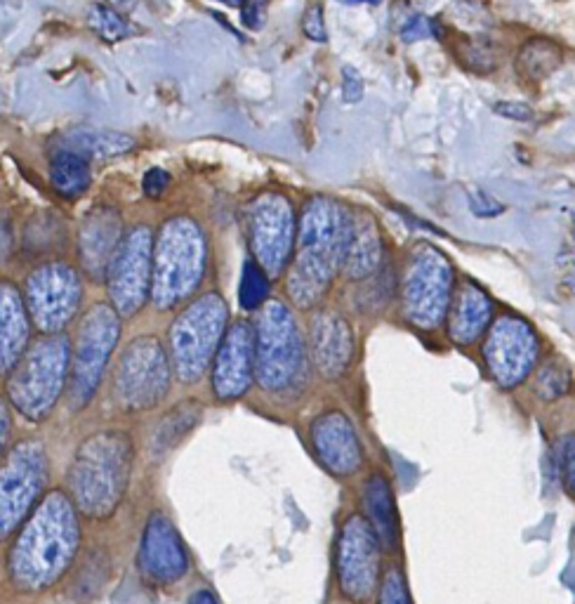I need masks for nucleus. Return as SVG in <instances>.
<instances>
[{
  "mask_svg": "<svg viewBox=\"0 0 575 604\" xmlns=\"http://www.w3.org/2000/svg\"><path fill=\"white\" fill-rule=\"evenodd\" d=\"M363 503H366V520L378 534L382 548L396 550L401 546V524L399 512H396L394 494L389 482L382 475H373L363 491Z\"/></svg>",
  "mask_w": 575,
  "mask_h": 604,
  "instance_id": "25",
  "label": "nucleus"
},
{
  "mask_svg": "<svg viewBox=\"0 0 575 604\" xmlns=\"http://www.w3.org/2000/svg\"><path fill=\"white\" fill-rule=\"evenodd\" d=\"M561 64V52L547 41H531L521 50L517 69L524 71L528 78H547Z\"/></svg>",
  "mask_w": 575,
  "mask_h": 604,
  "instance_id": "29",
  "label": "nucleus"
},
{
  "mask_svg": "<svg viewBox=\"0 0 575 604\" xmlns=\"http://www.w3.org/2000/svg\"><path fill=\"white\" fill-rule=\"evenodd\" d=\"M257 380L274 395H293L307 385V347L293 312L279 300L267 302L255 333Z\"/></svg>",
  "mask_w": 575,
  "mask_h": 604,
  "instance_id": "4",
  "label": "nucleus"
},
{
  "mask_svg": "<svg viewBox=\"0 0 575 604\" xmlns=\"http://www.w3.org/2000/svg\"><path fill=\"white\" fill-rule=\"evenodd\" d=\"M170 390V359L161 340L144 336L125 347L114 376V397L123 411H149Z\"/></svg>",
  "mask_w": 575,
  "mask_h": 604,
  "instance_id": "9",
  "label": "nucleus"
},
{
  "mask_svg": "<svg viewBox=\"0 0 575 604\" xmlns=\"http://www.w3.org/2000/svg\"><path fill=\"white\" fill-rule=\"evenodd\" d=\"M132 470V442L125 432L107 430L85 439L69 470L76 508L90 520H104L118 508Z\"/></svg>",
  "mask_w": 575,
  "mask_h": 604,
  "instance_id": "3",
  "label": "nucleus"
},
{
  "mask_svg": "<svg viewBox=\"0 0 575 604\" xmlns=\"http://www.w3.org/2000/svg\"><path fill=\"white\" fill-rule=\"evenodd\" d=\"M312 446L326 470L349 477L361 470L363 449L352 420L342 411H326L312 423Z\"/></svg>",
  "mask_w": 575,
  "mask_h": 604,
  "instance_id": "19",
  "label": "nucleus"
},
{
  "mask_svg": "<svg viewBox=\"0 0 575 604\" xmlns=\"http://www.w3.org/2000/svg\"><path fill=\"white\" fill-rule=\"evenodd\" d=\"M48 479V456L38 442H22L0 468V541L15 531Z\"/></svg>",
  "mask_w": 575,
  "mask_h": 604,
  "instance_id": "13",
  "label": "nucleus"
},
{
  "mask_svg": "<svg viewBox=\"0 0 575 604\" xmlns=\"http://www.w3.org/2000/svg\"><path fill=\"white\" fill-rule=\"evenodd\" d=\"M154 284V239L149 227H135L123 236L109 267V293L116 312L132 317L147 302Z\"/></svg>",
  "mask_w": 575,
  "mask_h": 604,
  "instance_id": "14",
  "label": "nucleus"
},
{
  "mask_svg": "<svg viewBox=\"0 0 575 604\" xmlns=\"http://www.w3.org/2000/svg\"><path fill=\"white\" fill-rule=\"evenodd\" d=\"M248 236L257 265L279 277L288 265L295 239V213L286 196L262 194L250 203Z\"/></svg>",
  "mask_w": 575,
  "mask_h": 604,
  "instance_id": "15",
  "label": "nucleus"
},
{
  "mask_svg": "<svg viewBox=\"0 0 575 604\" xmlns=\"http://www.w3.org/2000/svg\"><path fill=\"white\" fill-rule=\"evenodd\" d=\"M52 187L66 199H76L90 187V163L83 154L71 149L57 151L50 170Z\"/></svg>",
  "mask_w": 575,
  "mask_h": 604,
  "instance_id": "27",
  "label": "nucleus"
},
{
  "mask_svg": "<svg viewBox=\"0 0 575 604\" xmlns=\"http://www.w3.org/2000/svg\"><path fill=\"white\" fill-rule=\"evenodd\" d=\"M382 265V239L378 222L370 213H352V227H349L345 258H342V272L347 279L363 281L378 274Z\"/></svg>",
  "mask_w": 575,
  "mask_h": 604,
  "instance_id": "23",
  "label": "nucleus"
},
{
  "mask_svg": "<svg viewBox=\"0 0 575 604\" xmlns=\"http://www.w3.org/2000/svg\"><path fill=\"white\" fill-rule=\"evenodd\" d=\"M267 10H269V0H246L241 5V22L248 26V29H262L264 19H267Z\"/></svg>",
  "mask_w": 575,
  "mask_h": 604,
  "instance_id": "36",
  "label": "nucleus"
},
{
  "mask_svg": "<svg viewBox=\"0 0 575 604\" xmlns=\"http://www.w3.org/2000/svg\"><path fill=\"white\" fill-rule=\"evenodd\" d=\"M132 137L121 133H97V130H88V133H76L71 137L69 147L71 151H78L85 159L90 156H99V159H109V156H121L125 151L132 149Z\"/></svg>",
  "mask_w": 575,
  "mask_h": 604,
  "instance_id": "28",
  "label": "nucleus"
},
{
  "mask_svg": "<svg viewBox=\"0 0 575 604\" xmlns=\"http://www.w3.org/2000/svg\"><path fill=\"white\" fill-rule=\"evenodd\" d=\"M227 326V305L217 293L203 295L170 328V359L177 378L194 383L206 373Z\"/></svg>",
  "mask_w": 575,
  "mask_h": 604,
  "instance_id": "8",
  "label": "nucleus"
},
{
  "mask_svg": "<svg viewBox=\"0 0 575 604\" xmlns=\"http://www.w3.org/2000/svg\"><path fill=\"white\" fill-rule=\"evenodd\" d=\"M352 210L326 196L307 201L297 227L295 260L288 274V293L297 307H314L342 269Z\"/></svg>",
  "mask_w": 575,
  "mask_h": 604,
  "instance_id": "1",
  "label": "nucleus"
},
{
  "mask_svg": "<svg viewBox=\"0 0 575 604\" xmlns=\"http://www.w3.org/2000/svg\"><path fill=\"white\" fill-rule=\"evenodd\" d=\"M564 484L568 494L575 496V435L568 439L564 451Z\"/></svg>",
  "mask_w": 575,
  "mask_h": 604,
  "instance_id": "41",
  "label": "nucleus"
},
{
  "mask_svg": "<svg viewBox=\"0 0 575 604\" xmlns=\"http://www.w3.org/2000/svg\"><path fill=\"white\" fill-rule=\"evenodd\" d=\"M88 24L97 36H102L109 43H116L128 36V22L114 8H109L104 3L92 5L88 12Z\"/></svg>",
  "mask_w": 575,
  "mask_h": 604,
  "instance_id": "31",
  "label": "nucleus"
},
{
  "mask_svg": "<svg viewBox=\"0 0 575 604\" xmlns=\"http://www.w3.org/2000/svg\"><path fill=\"white\" fill-rule=\"evenodd\" d=\"M469 208L479 218H495V215H500L505 210L502 203L491 199L486 192H469Z\"/></svg>",
  "mask_w": 575,
  "mask_h": 604,
  "instance_id": "38",
  "label": "nucleus"
},
{
  "mask_svg": "<svg viewBox=\"0 0 575 604\" xmlns=\"http://www.w3.org/2000/svg\"><path fill=\"white\" fill-rule=\"evenodd\" d=\"M342 93H345V102H359L363 97V78L354 67L342 69Z\"/></svg>",
  "mask_w": 575,
  "mask_h": 604,
  "instance_id": "39",
  "label": "nucleus"
},
{
  "mask_svg": "<svg viewBox=\"0 0 575 604\" xmlns=\"http://www.w3.org/2000/svg\"><path fill=\"white\" fill-rule=\"evenodd\" d=\"M486 371L502 390L519 387L535 371L540 357V340L528 321L514 314H502L486 331L481 347Z\"/></svg>",
  "mask_w": 575,
  "mask_h": 604,
  "instance_id": "11",
  "label": "nucleus"
},
{
  "mask_svg": "<svg viewBox=\"0 0 575 604\" xmlns=\"http://www.w3.org/2000/svg\"><path fill=\"white\" fill-rule=\"evenodd\" d=\"M302 31H304V36H307L309 41H314V43H326L328 41L326 19H323V8L319 3L309 5L307 12H304Z\"/></svg>",
  "mask_w": 575,
  "mask_h": 604,
  "instance_id": "34",
  "label": "nucleus"
},
{
  "mask_svg": "<svg viewBox=\"0 0 575 604\" xmlns=\"http://www.w3.org/2000/svg\"><path fill=\"white\" fill-rule=\"evenodd\" d=\"M29 345V317L19 291L12 284H0V373L17 366Z\"/></svg>",
  "mask_w": 575,
  "mask_h": 604,
  "instance_id": "24",
  "label": "nucleus"
},
{
  "mask_svg": "<svg viewBox=\"0 0 575 604\" xmlns=\"http://www.w3.org/2000/svg\"><path fill=\"white\" fill-rule=\"evenodd\" d=\"M312 361L323 378L345 376L354 357L352 324L335 310H319L309 324Z\"/></svg>",
  "mask_w": 575,
  "mask_h": 604,
  "instance_id": "20",
  "label": "nucleus"
},
{
  "mask_svg": "<svg viewBox=\"0 0 575 604\" xmlns=\"http://www.w3.org/2000/svg\"><path fill=\"white\" fill-rule=\"evenodd\" d=\"M29 312L45 333H59L76 317L81 305V279L76 269L64 262L38 267L26 281Z\"/></svg>",
  "mask_w": 575,
  "mask_h": 604,
  "instance_id": "16",
  "label": "nucleus"
},
{
  "mask_svg": "<svg viewBox=\"0 0 575 604\" xmlns=\"http://www.w3.org/2000/svg\"><path fill=\"white\" fill-rule=\"evenodd\" d=\"M495 114L502 118H512V121H533V109L524 102H498L495 104Z\"/></svg>",
  "mask_w": 575,
  "mask_h": 604,
  "instance_id": "40",
  "label": "nucleus"
},
{
  "mask_svg": "<svg viewBox=\"0 0 575 604\" xmlns=\"http://www.w3.org/2000/svg\"><path fill=\"white\" fill-rule=\"evenodd\" d=\"M401 36L403 41L415 43V41H422V38L439 36V26H436L434 19L429 17H411L406 24H403Z\"/></svg>",
  "mask_w": 575,
  "mask_h": 604,
  "instance_id": "35",
  "label": "nucleus"
},
{
  "mask_svg": "<svg viewBox=\"0 0 575 604\" xmlns=\"http://www.w3.org/2000/svg\"><path fill=\"white\" fill-rule=\"evenodd\" d=\"M255 376V333L248 321H236L224 333L217 350L213 392L222 402L239 399L248 392Z\"/></svg>",
  "mask_w": 575,
  "mask_h": 604,
  "instance_id": "17",
  "label": "nucleus"
},
{
  "mask_svg": "<svg viewBox=\"0 0 575 604\" xmlns=\"http://www.w3.org/2000/svg\"><path fill=\"white\" fill-rule=\"evenodd\" d=\"M269 295V279L267 272L257 265V262H246L243 267V277H241V305L246 310H257Z\"/></svg>",
  "mask_w": 575,
  "mask_h": 604,
  "instance_id": "32",
  "label": "nucleus"
},
{
  "mask_svg": "<svg viewBox=\"0 0 575 604\" xmlns=\"http://www.w3.org/2000/svg\"><path fill=\"white\" fill-rule=\"evenodd\" d=\"M342 5H380L382 0H337Z\"/></svg>",
  "mask_w": 575,
  "mask_h": 604,
  "instance_id": "44",
  "label": "nucleus"
},
{
  "mask_svg": "<svg viewBox=\"0 0 575 604\" xmlns=\"http://www.w3.org/2000/svg\"><path fill=\"white\" fill-rule=\"evenodd\" d=\"M123 241V225L114 208H95L81 227V262L90 279L104 281Z\"/></svg>",
  "mask_w": 575,
  "mask_h": 604,
  "instance_id": "21",
  "label": "nucleus"
},
{
  "mask_svg": "<svg viewBox=\"0 0 575 604\" xmlns=\"http://www.w3.org/2000/svg\"><path fill=\"white\" fill-rule=\"evenodd\" d=\"M140 569L144 579L158 586L180 581L189 569V557L184 550L180 534L170 524L168 517L154 515L144 529L140 548Z\"/></svg>",
  "mask_w": 575,
  "mask_h": 604,
  "instance_id": "18",
  "label": "nucleus"
},
{
  "mask_svg": "<svg viewBox=\"0 0 575 604\" xmlns=\"http://www.w3.org/2000/svg\"><path fill=\"white\" fill-rule=\"evenodd\" d=\"M121 333V314L116 307L95 305L78 326L74 366H71V402L74 409H83L95 397L102 373Z\"/></svg>",
  "mask_w": 575,
  "mask_h": 604,
  "instance_id": "10",
  "label": "nucleus"
},
{
  "mask_svg": "<svg viewBox=\"0 0 575 604\" xmlns=\"http://www.w3.org/2000/svg\"><path fill=\"white\" fill-rule=\"evenodd\" d=\"M69 369V340L52 336L29 347L12 369L8 395L15 409L29 420L48 418L64 390Z\"/></svg>",
  "mask_w": 575,
  "mask_h": 604,
  "instance_id": "7",
  "label": "nucleus"
},
{
  "mask_svg": "<svg viewBox=\"0 0 575 604\" xmlns=\"http://www.w3.org/2000/svg\"><path fill=\"white\" fill-rule=\"evenodd\" d=\"M206 255V236L194 220L173 218L165 222L154 253L151 295L156 307L170 310L196 291L206 272Z\"/></svg>",
  "mask_w": 575,
  "mask_h": 604,
  "instance_id": "5",
  "label": "nucleus"
},
{
  "mask_svg": "<svg viewBox=\"0 0 575 604\" xmlns=\"http://www.w3.org/2000/svg\"><path fill=\"white\" fill-rule=\"evenodd\" d=\"M380 538L361 515H349L337 536V586L352 602H368L380 586Z\"/></svg>",
  "mask_w": 575,
  "mask_h": 604,
  "instance_id": "12",
  "label": "nucleus"
},
{
  "mask_svg": "<svg viewBox=\"0 0 575 604\" xmlns=\"http://www.w3.org/2000/svg\"><path fill=\"white\" fill-rule=\"evenodd\" d=\"M493 321V300L474 281L455 288L446 317V333L455 345H474Z\"/></svg>",
  "mask_w": 575,
  "mask_h": 604,
  "instance_id": "22",
  "label": "nucleus"
},
{
  "mask_svg": "<svg viewBox=\"0 0 575 604\" xmlns=\"http://www.w3.org/2000/svg\"><path fill=\"white\" fill-rule=\"evenodd\" d=\"M142 187H144V194H147L149 199H161V196L165 194V189L170 187L168 170H163V168L147 170V175H144V180H142Z\"/></svg>",
  "mask_w": 575,
  "mask_h": 604,
  "instance_id": "37",
  "label": "nucleus"
},
{
  "mask_svg": "<svg viewBox=\"0 0 575 604\" xmlns=\"http://www.w3.org/2000/svg\"><path fill=\"white\" fill-rule=\"evenodd\" d=\"M220 3H224V5H229V8H236V5H239V8H241V5H243V3H246V0H220Z\"/></svg>",
  "mask_w": 575,
  "mask_h": 604,
  "instance_id": "45",
  "label": "nucleus"
},
{
  "mask_svg": "<svg viewBox=\"0 0 575 604\" xmlns=\"http://www.w3.org/2000/svg\"><path fill=\"white\" fill-rule=\"evenodd\" d=\"M191 604H220L215 600L213 593H208V590H198V593H194V597H191Z\"/></svg>",
  "mask_w": 575,
  "mask_h": 604,
  "instance_id": "43",
  "label": "nucleus"
},
{
  "mask_svg": "<svg viewBox=\"0 0 575 604\" xmlns=\"http://www.w3.org/2000/svg\"><path fill=\"white\" fill-rule=\"evenodd\" d=\"M571 387V376H568V369L559 361H547L543 369L538 371L535 376V395L545 402H554V399L564 397Z\"/></svg>",
  "mask_w": 575,
  "mask_h": 604,
  "instance_id": "30",
  "label": "nucleus"
},
{
  "mask_svg": "<svg viewBox=\"0 0 575 604\" xmlns=\"http://www.w3.org/2000/svg\"><path fill=\"white\" fill-rule=\"evenodd\" d=\"M78 548L76 510L62 491L38 505L10 553V574L19 588L41 590L64 574Z\"/></svg>",
  "mask_w": 575,
  "mask_h": 604,
  "instance_id": "2",
  "label": "nucleus"
},
{
  "mask_svg": "<svg viewBox=\"0 0 575 604\" xmlns=\"http://www.w3.org/2000/svg\"><path fill=\"white\" fill-rule=\"evenodd\" d=\"M201 413L203 409L198 402H182L165 413L149 435L151 458H163L165 453L173 451L196 428L198 420H201Z\"/></svg>",
  "mask_w": 575,
  "mask_h": 604,
  "instance_id": "26",
  "label": "nucleus"
},
{
  "mask_svg": "<svg viewBox=\"0 0 575 604\" xmlns=\"http://www.w3.org/2000/svg\"><path fill=\"white\" fill-rule=\"evenodd\" d=\"M455 293L451 260L432 244H418L408 255L401 281V310L408 324L436 331L448 317Z\"/></svg>",
  "mask_w": 575,
  "mask_h": 604,
  "instance_id": "6",
  "label": "nucleus"
},
{
  "mask_svg": "<svg viewBox=\"0 0 575 604\" xmlns=\"http://www.w3.org/2000/svg\"><path fill=\"white\" fill-rule=\"evenodd\" d=\"M8 437H10V411L3 399H0V453H3Z\"/></svg>",
  "mask_w": 575,
  "mask_h": 604,
  "instance_id": "42",
  "label": "nucleus"
},
{
  "mask_svg": "<svg viewBox=\"0 0 575 604\" xmlns=\"http://www.w3.org/2000/svg\"><path fill=\"white\" fill-rule=\"evenodd\" d=\"M378 604H413L411 593H408V583L403 579L399 567L387 569V574L380 579Z\"/></svg>",
  "mask_w": 575,
  "mask_h": 604,
  "instance_id": "33",
  "label": "nucleus"
}]
</instances>
